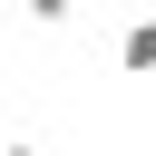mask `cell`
Here are the masks:
<instances>
[{
    "label": "cell",
    "mask_w": 156,
    "mask_h": 156,
    "mask_svg": "<svg viewBox=\"0 0 156 156\" xmlns=\"http://www.w3.org/2000/svg\"><path fill=\"white\" fill-rule=\"evenodd\" d=\"M29 20H39V29H68V20H78V0H29Z\"/></svg>",
    "instance_id": "obj_2"
},
{
    "label": "cell",
    "mask_w": 156,
    "mask_h": 156,
    "mask_svg": "<svg viewBox=\"0 0 156 156\" xmlns=\"http://www.w3.org/2000/svg\"><path fill=\"white\" fill-rule=\"evenodd\" d=\"M117 68H127V78H156V20H127V39H117Z\"/></svg>",
    "instance_id": "obj_1"
},
{
    "label": "cell",
    "mask_w": 156,
    "mask_h": 156,
    "mask_svg": "<svg viewBox=\"0 0 156 156\" xmlns=\"http://www.w3.org/2000/svg\"><path fill=\"white\" fill-rule=\"evenodd\" d=\"M0 156H39V146H0Z\"/></svg>",
    "instance_id": "obj_3"
}]
</instances>
